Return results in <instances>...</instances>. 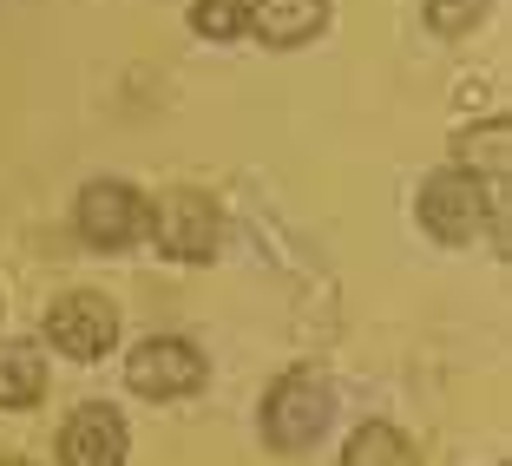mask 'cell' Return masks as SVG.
Wrapping results in <instances>:
<instances>
[{"instance_id": "obj_8", "label": "cell", "mask_w": 512, "mask_h": 466, "mask_svg": "<svg viewBox=\"0 0 512 466\" xmlns=\"http://www.w3.org/2000/svg\"><path fill=\"white\" fill-rule=\"evenodd\" d=\"M243 27L263 46H302L329 27V0H256Z\"/></svg>"}, {"instance_id": "obj_9", "label": "cell", "mask_w": 512, "mask_h": 466, "mask_svg": "<svg viewBox=\"0 0 512 466\" xmlns=\"http://www.w3.org/2000/svg\"><path fill=\"white\" fill-rule=\"evenodd\" d=\"M46 394V361L27 342H0V407H33Z\"/></svg>"}, {"instance_id": "obj_13", "label": "cell", "mask_w": 512, "mask_h": 466, "mask_svg": "<svg viewBox=\"0 0 512 466\" xmlns=\"http://www.w3.org/2000/svg\"><path fill=\"white\" fill-rule=\"evenodd\" d=\"M7 466H27V460H7Z\"/></svg>"}, {"instance_id": "obj_4", "label": "cell", "mask_w": 512, "mask_h": 466, "mask_svg": "<svg viewBox=\"0 0 512 466\" xmlns=\"http://www.w3.org/2000/svg\"><path fill=\"white\" fill-rule=\"evenodd\" d=\"M73 211H79V237H86L92 250H125V243L145 230V197H138L132 184H119V178L86 184Z\"/></svg>"}, {"instance_id": "obj_7", "label": "cell", "mask_w": 512, "mask_h": 466, "mask_svg": "<svg viewBox=\"0 0 512 466\" xmlns=\"http://www.w3.org/2000/svg\"><path fill=\"white\" fill-rule=\"evenodd\" d=\"M60 460L66 466H125V421L112 407H79L60 427Z\"/></svg>"}, {"instance_id": "obj_2", "label": "cell", "mask_w": 512, "mask_h": 466, "mask_svg": "<svg viewBox=\"0 0 512 466\" xmlns=\"http://www.w3.org/2000/svg\"><path fill=\"white\" fill-rule=\"evenodd\" d=\"M486 217H499V197L486 191L473 171H440V178H427V191H421V224L434 230L440 243L480 237Z\"/></svg>"}, {"instance_id": "obj_3", "label": "cell", "mask_w": 512, "mask_h": 466, "mask_svg": "<svg viewBox=\"0 0 512 466\" xmlns=\"http://www.w3.org/2000/svg\"><path fill=\"white\" fill-rule=\"evenodd\" d=\"M125 381H132L145 401H178V394L204 388V355H197L191 342H178V335H151V342L132 348Z\"/></svg>"}, {"instance_id": "obj_10", "label": "cell", "mask_w": 512, "mask_h": 466, "mask_svg": "<svg viewBox=\"0 0 512 466\" xmlns=\"http://www.w3.org/2000/svg\"><path fill=\"white\" fill-rule=\"evenodd\" d=\"M342 466H414V447H407L388 421H368V427H355Z\"/></svg>"}, {"instance_id": "obj_11", "label": "cell", "mask_w": 512, "mask_h": 466, "mask_svg": "<svg viewBox=\"0 0 512 466\" xmlns=\"http://www.w3.org/2000/svg\"><path fill=\"white\" fill-rule=\"evenodd\" d=\"M243 20H250L243 0H197V7H191V27L204 33V40H237Z\"/></svg>"}, {"instance_id": "obj_5", "label": "cell", "mask_w": 512, "mask_h": 466, "mask_svg": "<svg viewBox=\"0 0 512 466\" xmlns=\"http://www.w3.org/2000/svg\"><path fill=\"white\" fill-rule=\"evenodd\" d=\"M46 335L60 342V355L92 361V355H106V348L119 342V309H112L106 296L79 289V296H60L53 309H46Z\"/></svg>"}, {"instance_id": "obj_12", "label": "cell", "mask_w": 512, "mask_h": 466, "mask_svg": "<svg viewBox=\"0 0 512 466\" xmlns=\"http://www.w3.org/2000/svg\"><path fill=\"white\" fill-rule=\"evenodd\" d=\"M486 14V0H427V27L434 33H467Z\"/></svg>"}, {"instance_id": "obj_6", "label": "cell", "mask_w": 512, "mask_h": 466, "mask_svg": "<svg viewBox=\"0 0 512 466\" xmlns=\"http://www.w3.org/2000/svg\"><path fill=\"white\" fill-rule=\"evenodd\" d=\"M151 230H158V250L178 256V263H204V256L217 250V204L197 191H171L165 204H158V217H151Z\"/></svg>"}, {"instance_id": "obj_1", "label": "cell", "mask_w": 512, "mask_h": 466, "mask_svg": "<svg viewBox=\"0 0 512 466\" xmlns=\"http://www.w3.org/2000/svg\"><path fill=\"white\" fill-rule=\"evenodd\" d=\"M329 381L316 375V368H289L283 381L270 388V401H263V434H270L276 453H302L316 447L322 427H329Z\"/></svg>"}]
</instances>
